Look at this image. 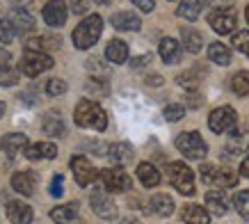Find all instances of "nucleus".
Returning <instances> with one entry per match:
<instances>
[{
	"label": "nucleus",
	"mask_w": 249,
	"mask_h": 224,
	"mask_svg": "<svg viewBox=\"0 0 249 224\" xmlns=\"http://www.w3.org/2000/svg\"><path fill=\"white\" fill-rule=\"evenodd\" d=\"M176 82L181 85V87H185L188 92L196 90V85H199V78H196L195 74H181L178 78H176Z\"/></svg>",
	"instance_id": "40"
},
{
	"label": "nucleus",
	"mask_w": 249,
	"mask_h": 224,
	"mask_svg": "<svg viewBox=\"0 0 249 224\" xmlns=\"http://www.w3.org/2000/svg\"><path fill=\"white\" fill-rule=\"evenodd\" d=\"M78 210H80L78 202L62 204V206H57V208L51 210V220L57 222V224H69V222H73V220L78 217Z\"/></svg>",
	"instance_id": "22"
},
{
	"label": "nucleus",
	"mask_w": 249,
	"mask_h": 224,
	"mask_svg": "<svg viewBox=\"0 0 249 224\" xmlns=\"http://www.w3.org/2000/svg\"><path fill=\"white\" fill-rule=\"evenodd\" d=\"M98 5H107V0H96Z\"/></svg>",
	"instance_id": "48"
},
{
	"label": "nucleus",
	"mask_w": 249,
	"mask_h": 224,
	"mask_svg": "<svg viewBox=\"0 0 249 224\" xmlns=\"http://www.w3.org/2000/svg\"><path fill=\"white\" fill-rule=\"evenodd\" d=\"M53 48H60V37H51V35H39V37H32L25 41V51H53Z\"/></svg>",
	"instance_id": "25"
},
{
	"label": "nucleus",
	"mask_w": 249,
	"mask_h": 224,
	"mask_svg": "<svg viewBox=\"0 0 249 224\" xmlns=\"http://www.w3.org/2000/svg\"><path fill=\"white\" fill-rule=\"evenodd\" d=\"M249 149V126H238L235 131L229 133L227 151L231 156H240Z\"/></svg>",
	"instance_id": "13"
},
{
	"label": "nucleus",
	"mask_w": 249,
	"mask_h": 224,
	"mask_svg": "<svg viewBox=\"0 0 249 224\" xmlns=\"http://www.w3.org/2000/svg\"><path fill=\"white\" fill-rule=\"evenodd\" d=\"M28 160H53L57 156V147L53 142H37L25 149Z\"/></svg>",
	"instance_id": "18"
},
{
	"label": "nucleus",
	"mask_w": 249,
	"mask_h": 224,
	"mask_svg": "<svg viewBox=\"0 0 249 224\" xmlns=\"http://www.w3.org/2000/svg\"><path fill=\"white\" fill-rule=\"evenodd\" d=\"M18 78H21V71H18V69H9V67L0 69V85H2V87H12V85H16Z\"/></svg>",
	"instance_id": "35"
},
{
	"label": "nucleus",
	"mask_w": 249,
	"mask_h": 224,
	"mask_svg": "<svg viewBox=\"0 0 249 224\" xmlns=\"http://www.w3.org/2000/svg\"><path fill=\"white\" fill-rule=\"evenodd\" d=\"M137 179L144 187H156L160 183V172L151 163H140L137 165Z\"/></svg>",
	"instance_id": "26"
},
{
	"label": "nucleus",
	"mask_w": 249,
	"mask_h": 224,
	"mask_svg": "<svg viewBox=\"0 0 249 224\" xmlns=\"http://www.w3.org/2000/svg\"><path fill=\"white\" fill-rule=\"evenodd\" d=\"M110 158H112V163L117 165V167L128 165L130 160H133V149H130V144H126V142L112 144V147H110Z\"/></svg>",
	"instance_id": "30"
},
{
	"label": "nucleus",
	"mask_w": 249,
	"mask_h": 224,
	"mask_svg": "<svg viewBox=\"0 0 249 224\" xmlns=\"http://www.w3.org/2000/svg\"><path fill=\"white\" fill-rule=\"evenodd\" d=\"M73 119H76L78 126L94 128V131H106V126H107V114L103 112V108L98 103H94V101H87V98H83L76 105Z\"/></svg>",
	"instance_id": "2"
},
{
	"label": "nucleus",
	"mask_w": 249,
	"mask_h": 224,
	"mask_svg": "<svg viewBox=\"0 0 249 224\" xmlns=\"http://www.w3.org/2000/svg\"><path fill=\"white\" fill-rule=\"evenodd\" d=\"M245 19H247V23H249V5H247V9H245Z\"/></svg>",
	"instance_id": "47"
},
{
	"label": "nucleus",
	"mask_w": 249,
	"mask_h": 224,
	"mask_svg": "<svg viewBox=\"0 0 249 224\" xmlns=\"http://www.w3.org/2000/svg\"><path fill=\"white\" fill-rule=\"evenodd\" d=\"M151 210L153 213H156V215H160V217H169L174 213V208H176V206H174V199L172 197H169V194H153L151 197Z\"/></svg>",
	"instance_id": "28"
},
{
	"label": "nucleus",
	"mask_w": 249,
	"mask_h": 224,
	"mask_svg": "<svg viewBox=\"0 0 249 224\" xmlns=\"http://www.w3.org/2000/svg\"><path fill=\"white\" fill-rule=\"evenodd\" d=\"M231 90L238 96H249V71H238L231 78Z\"/></svg>",
	"instance_id": "33"
},
{
	"label": "nucleus",
	"mask_w": 249,
	"mask_h": 224,
	"mask_svg": "<svg viewBox=\"0 0 249 224\" xmlns=\"http://www.w3.org/2000/svg\"><path fill=\"white\" fill-rule=\"evenodd\" d=\"M233 206H235V210L240 213V217L249 220V190H240V192L235 194Z\"/></svg>",
	"instance_id": "34"
},
{
	"label": "nucleus",
	"mask_w": 249,
	"mask_h": 224,
	"mask_svg": "<svg viewBox=\"0 0 249 224\" xmlns=\"http://www.w3.org/2000/svg\"><path fill=\"white\" fill-rule=\"evenodd\" d=\"M71 172H73V176H76V183L78 186L87 187L89 183H94V179H96V167L87 160L85 156H73L71 158Z\"/></svg>",
	"instance_id": "9"
},
{
	"label": "nucleus",
	"mask_w": 249,
	"mask_h": 224,
	"mask_svg": "<svg viewBox=\"0 0 249 224\" xmlns=\"http://www.w3.org/2000/svg\"><path fill=\"white\" fill-rule=\"evenodd\" d=\"M201 9H204V2H201V0H181L176 14L181 16V19H185V21H196L199 14H201Z\"/></svg>",
	"instance_id": "29"
},
{
	"label": "nucleus",
	"mask_w": 249,
	"mask_h": 224,
	"mask_svg": "<svg viewBox=\"0 0 249 224\" xmlns=\"http://www.w3.org/2000/svg\"><path fill=\"white\" fill-rule=\"evenodd\" d=\"M233 48L249 57V30L235 32V35H233Z\"/></svg>",
	"instance_id": "37"
},
{
	"label": "nucleus",
	"mask_w": 249,
	"mask_h": 224,
	"mask_svg": "<svg viewBox=\"0 0 249 224\" xmlns=\"http://www.w3.org/2000/svg\"><path fill=\"white\" fill-rule=\"evenodd\" d=\"M44 21L51 25V28H62L64 25V21H67V2L64 0H48L44 5Z\"/></svg>",
	"instance_id": "10"
},
{
	"label": "nucleus",
	"mask_w": 249,
	"mask_h": 224,
	"mask_svg": "<svg viewBox=\"0 0 249 224\" xmlns=\"http://www.w3.org/2000/svg\"><path fill=\"white\" fill-rule=\"evenodd\" d=\"M165 119L167 121H178V119H183L185 117V105H181V103H169L165 108Z\"/></svg>",
	"instance_id": "38"
},
{
	"label": "nucleus",
	"mask_w": 249,
	"mask_h": 224,
	"mask_svg": "<svg viewBox=\"0 0 249 224\" xmlns=\"http://www.w3.org/2000/svg\"><path fill=\"white\" fill-rule=\"evenodd\" d=\"M7 220L12 224H30L32 222V208L28 204L9 202L7 204Z\"/></svg>",
	"instance_id": "17"
},
{
	"label": "nucleus",
	"mask_w": 249,
	"mask_h": 224,
	"mask_svg": "<svg viewBox=\"0 0 249 224\" xmlns=\"http://www.w3.org/2000/svg\"><path fill=\"white\" fill-rule=\"evenodd\" d=\"M167 176L172 181V186L178 190L185 197H192L195 194V174L185 163L176 160V163H169L167 167Z\"/></svg>",
	"instance_id": "4"
},
{
	"label": "nucleus",
	"mask_w": 249,
	"mask_h": 224,
	"mask_svg": "<svg viewBox=\"0 0 249 224\" xmlns=\"http://www.w3.org/2000/svg\"><path fill=\"white\" fill-rule=\"evenodd\" d=\"M2 114H5V103L0 101V117H2Z\"/></svg>",
	"instance_id": "46"
},
{
	"label": "nucleus",
	"mask_w": 249,
	"mask_h": 224,
	"mask_svg": "<svg viewBox=\"0 0 249 224\" xmlns=\"http://www.w3.org/2000/svg\"><path fill=\"white\" fill-rule=\"evenodd\" d=\"M51 194L53 197H62V174H57L53 179V186H51Z\"/></svg>",
	"instance_id": "43"
},
{
	"label": "nucleus",
	"mask_w": 249,
	"mask_h": 224,
	"mask_svg": "<svg viewBox=\"0 0 249 224\" xmlns=\"http://www.w3.org/2000/svg\"><path fill=\"white\" fill-rule=\"evenodd\" d=\"M240 174L245 176V179H249V156L242 160V165H240Z\"/></svg>",
	"instance_id": "44"
},
{
	"label": "nucleus",
	"mask_w": 249,
	"mask_h": 224,
	"mask_svg": "<svg viewBox=\"0 0 249 224\" xmlns=\"http://www.w3.org/2000/svg\"><path fill=\"white\" fill-rule=\"evenodd\" d=\"M181 37H183V46H185V51L188 53H199L201 51V35L195 30V28H181Z\"/></svg>",
	"instance_id": "32"
},
{
	"label": "nucleus",
	"mask_w": 249,
	"mask_h": 224,
	"mask_svg": "<svg viewBox=\"0 0 249 224\" xmlns=\"http://www.w3.org/2000/svg\"><path fill=\"white\" fill-rule=\"evenodd\" d=\"M208 21H211V28L215 32H217V35H229V32H233L235 30V14L233 12H231V9H217V12H213L211 14V19H208Z\"/></svg>",
	"instance_id": "12"
},
{
	"label": "nucleus",
	"mask_w": 249,
	"mask_h": 224,
	"mask_svg": "<svg viewBox=\"0 0 249 224\" xmlns=\"http://www.w3.org/2000/svg\"><path fill=\"white\" fill-rule=\"evenodd\" d=\"M67 92V82L60 80V78H53V80L46 82V94L48 96H62Z\"/></svg>",
	"instance_id": "39"
},
{
	"label": "nucleus",
	"mask_w": 249,
	"mask_h": 224,
	"mask_svg": "<svg viewBox=\"0 0 249 224\" xmlns=\"http://www.w3.org/2000/svg\"><path fill=\"white\" fill-rule=\"evenodd\" d=\"M208 60L219 64V67H227V64H231V51L224 44L215 41V44L208 46Z\"/></svg>",
	"instance_id": "31"
},
{
	"label": "nucleus",
	"mask_w": 249,
	"mask_h": 224,
	"mask_svg": "<svg viewBox=\"0 0 249 224\" xmlns=\"http://www.w3.org/2000/svg\"><path fill=\"white\" fill-rule=\"evenodd\" d=\"M14 28H12V21H9V16H2L0 14V44H9L12 39H14Z\"/></svg>",
	"instance_id": "36"
},
{
	"label": "nucleus",
	"mask_w": 249,
	"mask_h": 224,
	"mask_svg": "<svg viewBox=\"0 0 249 224\" xmlns=\"http://www.w3.org/2000/svg\"><path fill=\"white\" fill-rule=\"evenodd\" d=\"M9 21H12V28H14L16 35H25V32H32L37 28L35 16H32L30 12H25V9H12Z\"/></svg>",
	"instance_id": "14"
},
{
	"label": "nucleus",
	"mask_w": 249,
	"mask_h": 224,
	"mask_svg": "<svg viewBox=\"0 0 249 224\" xmlns=\"http://www.w3.org/2000/svg\"><path fill=\"white\" fill-rule=\"evenodd\" d=\"M201 181L206 186H217L222 187H233L238 183V176H235L231 169H224V167H215V165H201Z\"/></svg>",
	"instance_id": "6"
},
{
	"label": "nucleus",
	"mask_w": 249,
	"mask_h": 224,
	"mask_svg": "<svg viewBox=\"0 0 249 224\" xmlns=\"http://www.w3.org/2000/svg\"><path fill=\"white\" fill-rule=\"evenodd\" d=\"M51 67H53V57H51L48 53H41V51H25V55H23L21 62H18V71H21L23 75H30V78L44 74V71H48Z\"/></svg>",
	"instance_id": "5"
},
{
	"label": "nucleus",
	"mask_w": 249,
	"mask_h": 224,
	"mask_svg": "<svg viewBox=\"0 0 249 224\" xmlns=\"http://www.w3.org/2000/svg\"><path fill=\"white\" fill-rule=\"evenodd\" d=\"M98 179H101V186L106 192H128L130 186H133L130 176L121 167H107L98 174Z\"/></svg>",
	"instance_id": "7"
},
{
	"label": "nucleus",
	"mask_w": 249,
	"mask_h": 224,
	"mask_svg": "<svg viewBox=\"0 0 249 224\" xmlns=\"http://www.w3.org/2000/svg\"><path fill=\"white\" fill-rule=\"evenodd\" d=\"M133 2H135V7L140 12H153V7H156L153 0H133Z\"/></svg>",
	"instance_id": "42"
},
{
	"label": "nucleus",
	"mask_w": 249,
	"mask_h": 224,
	"mask_svg": "<svg viewBox=\"0 0 249 224\" xmlns=\"http://www.w3.org/2000/svg\"><path fill=\"white\" fill-rule=\"evenodd\" d=\"M0 147H2V144H0Z\"/></svg>",
	"instance_id": "49"
},
{
	"label": "nucleus",
	"mask_w": 249,
	"mask_h": 224,
	"mask_svg": "<svg viewBox=\"0 0 249 224\" xmlns=\"http://www.w3.org/2000/svg\"><path fill=\"white\" fill-rule=\"evenodd\" d=\"M7 62H9V53L0 51V64H2V67H7Z\"/></svg>",
	"instance_id": "45"
},
{
	"label": "nucleus",
	"mask_w": 249,
	"mask_h": 224,
	"mask_svg": "<svg viewBox=\"0 0 249 224\" xmlns=\"http://www.w3.org/2000/svg\"><path fill=\"white\" fill-rule=\"evenodd\" d=\"M101 32H103V19L98 14L87 16V19H83V21L78 23L73 35H71L73 46H76L78 51H87V48H91L98 41Z\"/></svg>",
	"instance_id": "1"
},
{
	"label": "nucleus",
	"mask_w": 249,
	"mask_h": 224,
	"mask_svg": "<svg viewBox=\"0 0 249 224\" xmlns=\"http://www.w3.org/2000/svg\"><path fill=\"white\" fill-rule=\"evenodd\" d=\"M0 144H2V151L7 153V158H16L21 151L25 153V149L30 147V144H28V137H25L23 133H9V135H5Z\"/></svg>",
	"instance_id": "15"
},
{
	"label": "nucleus",
	"mask_w": 249,
	"mask_h": 224,
	"mask_svg": "<svg viewBox=\"0 0 249 224\" xmlns=\"http://www.w3.org/2000/svg\"><path fill=\"white\" fill-rule=\"evenodd\" d=\"M91 210L96 213L98 217H103V220H114L117 217V206L114 202L110 199V194L106 190H98V192H91Z\"/></svg>",
	"instance_id": "11"
},
{
	"label": "nucleus",
	"mask_w": 249,
	"mask_h": 224,
	"mask_svg": "<svg viewBox=\"0 0 249 224\" xmlns=\"http://www.w3.org/2000/svg\"><path fill=\"white\" fill-rule=\"evenodd\" d=\"M112 25L121 32H135L142 28V19L135 12H117L112 16Z\"/></svg>",
	"instance_id": "16"
},
{
	"label": "nucleus",
	"mask_w": 249,
	"mask_h": 224,
	"mask_svg": "<svg viewBox=\"0 0 249 224\" xmlns=\"http://www.w3.org/2000/svg\"><path fill=\"white\" fill-rule=\"evenodd\" d=\"M206 208H208V213H213V215H224L229 210L227 194L222 192V190H211V192H206Z\"/></svg>",
	"instance_id": "19"
},
{
	"label": "nucleus",
	"mask_w": 249,
	"mask_h": 224,
	"mask_svg": "<svg viewBox=\"0 0 249 224\" xmlns=\"http://www.w3.org/2000/svg\"><path fill=\"white\" fill-rule=\"evenodd\" d=\"M91 0H71V12L73 14H85L87 9H89Z\"/></svg>",
	"instance_id": "41"
},
{
	"label": "nucleus",
	"mask_w": 249,
	"mask_h": 224,
	"mask_svg": "<svg viewBox=\"0 0 249 224\" xmlns=\"http://www.w3.org/2000/svg\"><path fill=\"white\" fill-rule=\"evenodd\" d=\"M106 60L112 62V64H124V62L128 60V46H126V41L112 39L106 48Z\"/></svg>",
	"instance_id": "23"
},
{
	"label": "nucleus",
	"mask_w": 249,
	"mask_h": 224,
	"mask_svg": "<svg viewBox=\"0 0 249 224\" xmlns=\"http://www.w3.org/2000/svg\"><path fill=\"white\" fill-rule=\"evenodd\" d=\"M41 126H44V133L51 135V137H62V135L67 133L64 121H62V117L55 110H48V112H46V114H44V121H41Z\"/></svg>",
	"instance_id": "20"
},
{
	"label": "nucleus",
	"mask_w": 249,
	"mask_h": 224,
	"mask_svg": "<svg viewBox=\"0 0 249 224\" xmlns=\"http://www.w3.org/2000/svg\"><path fill=\"white\" fill-rule=\"evenodd\" d=\"M176 149L181 151L188 160H204L206 153H208V147H206L204 137L196 133V131H188V133H181L176 137Z\"/></svg>",
	"instance_id": "3"
},
{
	"label": "nucleus",
	"mask_w": 249,
	"mask_h": 224,
	"mask_svg": "<svg viewBox=\"0 0 249 224\" xmlns=\"http://www.w3.org/2000/svg\"><path fill=\"white\" fill-rule=\"evenodd\" d=\"M158 53H160V57H162L165 64H176L178 57H181V44L172 37H165L162 41H160Z\"/></svg>",
	"instance_id": "21"
},
{
	"label": "nucleus",
	"mask_w": 249,
	"mask_h": 224,
	"mask_svg": "<svg viewBox=\"0 0 249 224\" xmlns=\"http://www.w3.org/2000/svg\"><path fill=\"white\" fill-rule=\"evenodd\" d=\"M12 187L23 197H30L35 192V176L28 172H16L12 176Z\"/></svg>",
	"instance_id": "27"
},
{
	"label": "nucleus",
	"mask_w": 249,
	"mask_h": 224,
	"mask_svg": "<svg viewBox=\"0 0 249 224\" xmlns=\"http://www.w3.org/2000/svg\"><path fill=\"white\" fill-rule=\"evenodd\" d=\"M235 110L231 105H222V108H215L211 112V117H208V128H211L213 133H231L235 128Z\"/></svg>",
	"instance_id": "8"
},
{
	"label": "nucleus",
	"mask_w": 249,
	"mask_h": 224,
	"mask_svg": "<svg viewBox=\"0 0 249 224\" xmlns=\"http://www.w3.org/2000/svg\"><path fill=\"white\" fill-rule=\"evenodd\" d=\"M183 222L185 224H211V215H208V210L204 206H196V204H190L185 206L181 213Z\"/></svg>",
	"instance_id": "24"
}]
</instances>
